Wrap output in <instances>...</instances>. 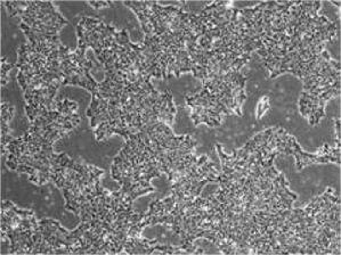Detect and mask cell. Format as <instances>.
Instances as JSON below:
<instances>
[{
  "instance_id": "cell-2",
  "label": "cell",
  "mask_w": 341,
  "mask_h": 255,
  "mask_svg": "<svg viewBox=\"0 0 341 255\" xmlns=\"http://www.w3.org/2000/svg\"><path fill=\"white\" fill-rule=\"evenodd\" d=\"M269 108V103H268V97H264L261 98L260 101L258 103V108H257V119H260L262 114L265 113L267 109Z\"/></svg>"
},
{
  "instance_id": "cell-5",
  "label": "cell",
  "mask_w": 341,
  "mask_h": 255,
  "mask_svg": "<svg viewBox=\"0 0 341 255\" xmlns=\"http://www.w3.org/2000/svg\"><path fill=\"white\" fill-rule=\"evenodd\" d=\"M332 4H333V5H334V6H337V7H338V8H339V7H340V2H332Z\"/></svg>"
},
{
  "instance_id": "cell-3",
  "label": "cell",
  "mask_w": 341,
  "mask_h": 255,
  "mask_svg": "<svg viewBox=\"0 0 341 255\" xmlns=\"http://www.w3.org/2000/svg\"><path fill=\"white\" fill-rule=\"evenodd\" d=\"M335 122V131H337V148H340V120L334 119Z\"/></svg>"
},
{
  "instance_id": "cell-4",
  "label": "cell",
  "mask_w": 341,
  "mask_h": 255,
  "mask_svg": "<svg viewBox=\"0 0 341 255\" xmlns=\"http://www.w3.org/2000/svg\"><path fill=\"white\" fill-rule=\"evenodd\" d=\"M90 6H92V7L95 8V9H99L100 7H106V6H110V5H112L111 2H103V1H90V2H88Z\"/></svg>"
},
{
  "instance_id": "cell-1",
  "label": "cell",
  "mask_w": 341,
  "mask_h": 255,
  "mask_svg": "<svg viewBox=\"0 0 341 255\" xmlns=\"http://www.w3.org/2000/svg\"><path fill=\"white\" fill-rule=\"evenodd\" d=\"M276 149L280 153L294 156L298 171L312 164H340V148H331L327 143H324L316 154H308L301 149L293 135H289L283 128L278 127L276 130Z\"/></svg>"
}]
</instances>
